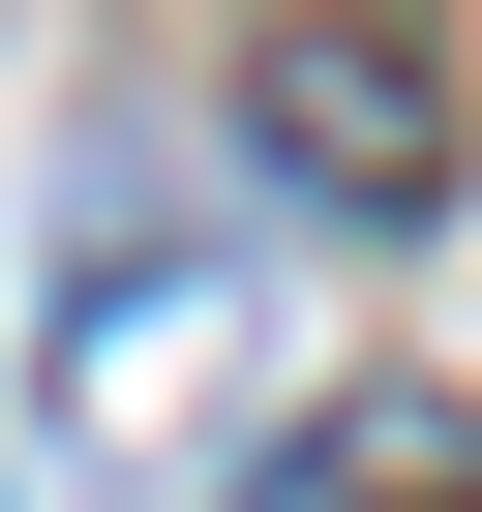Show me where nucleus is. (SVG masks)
I'll list each match as a JSON object with an SVG mask.
<instances>
[{"mask_svg":"<svg viewBox=\"0 0 482 512\" xmlns=\"http://www.w3.org/2000/svg\"><path fill=\"white\" fill-rule=\"evenodd\" d=\"M241 121H272L302 211L422 241L452 211V0H272V31H241Z\"/></svg>","mask_w":482,"mask_h":512,"instance_id":"nucleus-1","label":"nucleus"},{"mask_svg":"<svg viewBox=\"0 0 482 512\" xmlns=\"http://www.w3.org/2000/svg\"><path fill=\"white\" fill-rule=\"evenodd\" d=\"M241 512H482V392H302Z\"/></svg>","mask_w":482,"mask_h":512,"instance_id":"nucleus-2","label":"nucleus"}]
</instances>
